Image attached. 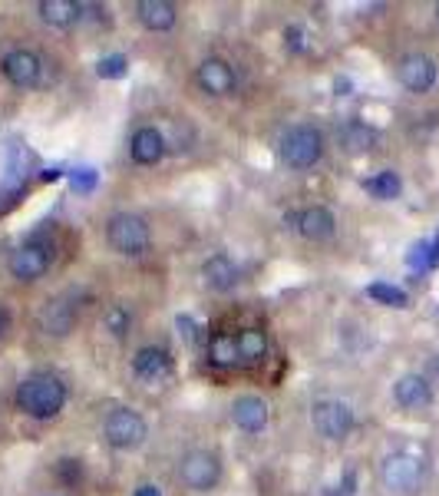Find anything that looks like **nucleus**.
<instances>
[{"instance_id": "6e6552de", "label": "nucleus", "mask_w": 439, "mask_h": 496, "mask_svg": "<svg viewBox=\"0 0 439 496\" xmlns=\"http://www.w3.org/2000/svg\"><path fill=\"white\" fill-rule=\"evenodd\" d=\"M380 483L396 496H410L423 483V463L413 453H390L380 463Z\"/></svg>"}, {"instance_id": "4468645a", "label": "nucleus", "mask_w": 439, "mask_h": 496, "mask_svg": "<svg viewBox=\"0 0 439 496\" xmlns=\"http://www.w3.org/2000/svg\"><path fill=\"white\" fill-rule=\"evenodd\" d=\"M132 374L146 384H162L165 377L172 374V358L165 348H139L136 358H132Z\"/></svg>"}, {"instance_id": "7c9ffc66", "label": "nucleus", "mask_w": 439, "mask_h": 496, "mask_svg": "<svg viewBox=\"0 0 439 496\" xmlns=\"http://www.w3.org/2000/svg\"><path fill=\"white\" fill-rule=\"evenodd\" d=\"M93 185H96V173L93 169H80L73 175V189H93Z\"/></svg>"}, {"instance_id": "f3484780", "label": "nucleus", "mask_w": 439, "mask_h": 496, "mask_svg": "<svg viewBox=\"0 0 439 496\" xmlns=\"http://www.w3.org/2000/svg\"><path fill=\"white\" fill-rule=\"evenodd\" d=\"M394 401L403 411H423L433 404V384L423 374H403L394 384Z\"/></svg>"}, {"instance_id": "20e7f679", "label": "nucleus", "mask_w": 439, "mask_h": 496, "mask_svg": "<svg viewBox=\"0 0 439 496\" xmlns=\"http://www.w3.org/2000/svg\"><path fill=\"white\" fill-rule=\"evenodd\" d=\"M102 437L110 443L112 451H136L142 447L149 437V423L146 417L132 407H116V411L106 413V421H102Z\"/></svg>"}, {"instance_id": "f704fd0d", "label": "nucleus", "mask_w": 439, "mask_h": 496, "mask_svg": "<svg viewBox=\"0 0 439 496\" xmlns=\"http://www.w3.org/2000/svg\"><path fill=\"white\" fill-rule=\"evenodd\" d=\"M436 20H439V4H436Z\"/></svg>"}, {"instance_id": "412c9836", "label": "nucleus", "mask_w": 439, "mask_h": 496, "mask_svg": "<svg viewBox=\"0 0 439 496\" xmlns=\"http://www.w3.org/2000/svg\"><path fill=\"white\" fill-rule=\"evenodd\" d=\"M337 139L350 156H364V153H370V149L376 146V129L366 126V123H360V120H350L347 126L337 133Z\"/></svg>"}, {"instance_id": "c85d7f7f", "label": "nucleus", "mask_w": 439, "mask_h": 496, "mask_svg": "<svg viewBox=\"0 0 439 496\" xmlns=\"http://www.w3.org/2000/svg\"><path fill=\"white\" fill-rule=\"evenodd\" d=\"M56 477L63 480L66 487H80V480H83V463L80 460H60V463H56Z\"/></svg>"}, {"instance_id": "a211bd4d", "label": "nucleus", "mask_w": 439, "mask_h": 496, "mask_svg": "<svg viewBox=\"0 0 439 496\" xmlns=\"http://www.w3.org/2000/svg\"><path fill=\"white\" fill-rule=\"evenodd\" d=\"M201 278H205V285L211 292H231V288L239 285V265L231 262L225 252H215L211 258H205V265H201Z\"/></svg>"}, {"instance_id": "aec40b11", "label": "nucleus", "mask_w": 439, "mask_h": 496, "mask_svg": "<svg viewBox=\"0 0 439 496\" xmlns=\"http://www.w3.org/2000/svg\"><path fill=\"white\" fill-rule=\"evenodd\" d=\"M37 14L44 24H50V27L66 30L83 17V4H73V0H40Z\"/></svg>"}, {"instance_id": "ddd939ff", "label": "nucleus", "mask_w": 439, "mask_h": 496, "mask_svg": "<svg viewBox=\"0 0 439 496\" xmlns=\"http://www.w3.org/2000/svg\"><path fill=\"white\" fill-rule=\"evenodd\" d=\"M271 421V407H268L265 397L245 394L231 404V423L245 433H261Z\"/></svg>"}, {"instance_id": "39448f33", "label": "nucleus", "mask_w": 439, "mask_h": 496, "mask_svg": "<svg viewBox=\"0 0 439 496\" xmlns=\"http://www.w3.org/2000/svg\"><path fill=\"white\" fill-rule=\"evenodd\" d=\"M50 262H54V245L40 239V235H30L24 245H17L7 255V272L17 282L30 285V282H40L50 272Z\"/></svg>"}, {"instance_id": "1a4fd4ad", "label": "nucleus", "mask_w": 439, "mask_h": 496, "mask_svg": "<svg viewBox=\"0 0 439 496\" xmlns=\"http://www.w3.org/2000/svg\"><path fill=\"white\" fill-rule=\"evenodd\" d=\"M0 74L7 76V83H14L17 90H34L44 83V56L27 50V46H14L0 60Z\"/></svg>"}, {"instance_id": "f8f14e48", "label": "nucleus", "mask_w": 439, "mask_h": 496, "mask_svg": "<svg viewBox=\"0 0 439 496\" xmlns=\"http://www.w3.org/2000/svg\"><path fill=\"white\" fill-rule=\"evenodd\" d=\"M436 60L426 54H406L396 64V76L410 93H430L436 86Z\"/></svg>"}, {"instance_id": "0eeeda50", "label": "nucleus", "mask_w": 439, "mask_h": 496, "mask_svg": "<svg viewBox=\"0 0 439 496\" xmlns=\"http://www.w3.org/2000/svg\"><path fill=\"white\" fill-rule=\"evenodd\" d=\"M311 423H314V431H317L324 441H344V437H350L357 417H354L350 404L334 401V397H324V401H314Z\"/></svg>"}, {"instance_id": "bb28decb", "label": "nucleus", "mask_w": 439, "mask_h": 496, "mask_svg": "<svg viewBox=\"0 0 439 496\" xmlns=\"http://www.w3.org/2000/svg\"><path fill=\"white\" fill-rule=\"evenodd\" d=\"M366 294H370L376 304H386V308H406V304H410V294L403 292V288L390 285V282H374V285L366 288Z\"/></svg>"}, {"instance_id": "2eb2a0df", "label": "nucleus", "mask_w": 439, "mask_h": 496, "mask_svg": "<svg viewBox=\"0 0 439 496\" xmlns=\"http://www.w3.org/2000/svg\"><path fill=\"white\" fill-rule=\"evenodd\" d=\"M294 229L301 232L307 242H327L337 232V219H334V212L327 205H311V209L298 212Z\"/></svg>"}, {"instance_id": "5701e85b", "label": "nucleus", "mask_w": 439, "mask_h": 496, "mask_svg": "<svg viewBox=\"0 0 439 496\" xmlns=\"http://www.w3.org/2000/svg\"><path fill=\"white\" fill-rule=\"evenodd\" d=\"M364 193L374 195L376 203H390V199H396V195L403 193V179L394 173V169H384V173L364 179Z\"/></svg>"}, {"instance_id": "9d476101", "label": "nucleus", "mask_w": 439, "mask_h": 496, "mask_svg": "<svg viewBox=\"0 0 439 496\" xmlns=\"http://www.w3.org/2000/svg\"><path fill=\"white\" fill-rule=\"evenodd\" d=\"M76 322H80V312L63 294L60 298H46L37 312V328L44 331L46 338H66L76 328Z\"/></svg>"}, {"instance_id": "423d86ee", "label": "nucleus", "mask_w": 439, "mask_h": 496, "mask_svg": "<svg viewBox=\"0 0 439 496\" xmlns=\"http://www.w3.org/2000/svg\"><path fill=\"white\" fill-rule=\"evenodd\" d=\"M179 480L192 493H209L219 487L221 480V460L215 451H189L179 460Z\"/></svg>"}, {"instance_id": "dca6fc26", "label": "nucleus", "mask_w": 439, "mask_h": 496, "mask_svg": "<svg viewBox=\"0 0 439 496\" xmlns=\"http://www.w3.org/2000/svg\"><path fill=\"white\" fill-rule=\"evenodd\" d=\"M129 156L136 165H159L165 156V136L156 126H139L129 139Z\"/></svg>"}, {"instance_id": "f257e3e1", "label": "nucleus", "mask_w": 439, "mask_h": 496, "mask_svg": "<svg viewBox=\"0 0 439 496\" xmlns=\"http://www.w3.org/2000/svg\"><path fill=\"white\" fill-rule=\"evenodd\" d=\"M66 384L50 371L24 377L17 384V411L30 421H54L66 407Z\"/></svg>"}, {"instance_id": "2f4dec72", "label": "nucleus", "mask_w": 439, "mask_h": 496, "mask_svg": "<svg viewBox=\"0 0 439 496\" xmlns=\"http://www.w3.org/2000/svg\"><path fill=\"white\" fill-rule=\"evenodd\" d=\"M179 328L185 331V341H195V324L189 318H179Z\"/></svg>"}, {"instance_id": "473e14b6", "label": "nucleus", "mask_w": 439, "mask_h": 496, "mask_svg": "<svg viewBox=\"0 0 439 496\" xmlns=\"http://www.w3.org/2000/svg\"><path fill=\"white\" fill-rule=\"evenodd\" d=\"M7 331H10V314H7V308L0 304V338H4Z\"/></svg>"}, {"instance_id": "b1692460", "label": "nucleus", "mask_w": 439, "mask_h": 496, "mask_svg": "<svg viewBox=\"0 0 439 496\" xmlns=\"http://www.w3.org/2000/svg\"><path fill=\"white\" fill-rule=\"evenodd\" d=\"M239 341H235V334H215V338L209 341V364H215V368H235L239 364Z\"/></svg>"}, {"instance_id": "9b49d317", "label": "nucleus", "mask_w": 439, "mask_h": 496, "mask_svg": "<svg viewBox=\"0 0 439 496\" xmlns=\"http://www.w3.org/2000/svg\"><path fill=\"white\" fill-rule=\"evenodd\" d=\"M195 83H199V90L209 93V96H231L235 86H239V74H235V66H231L225 56H209V60H201L199 70H195Z\"/></svg>"}, {"instance_id": "4be33fe9", "label": "nucleus", "mask_w": 439, "mask_h": 496, "mask_svg": "<svg viewBox=\"0 0 439 496\" xmlns=\"http://www.w3.org/2000/svg\"><path fill=\"white\" fill-rule=\"evenodd\" d=\"M235 341H239V358L245 361V364H258V361H265L268 334L261 328H241L239 334H235Z\"/></svg>"}, {"instance_id": "6ab92c4d", "label": "nucleus", "mask_w": 439, "mask_h": 496, "mask_svg": "<svg viewBox=\"0 0 439 496\" xmlns=\"http://www.w3.org/2000/svg\"><path fill=\"white\" fill-rule=\"evenodd\" d=\"M136 17H139V24H142L146 30H152V34H165V30L175 27L179 7L169 4V0H139Z\"/></svg>"}, {"instance_id": "7ed1b4c3", "label": "nucleus", "mask_w": 439, "mask_h": 496, "mask_svg": "<svg viewBox=\"0 0 439 496\" xmlns=\"http://www.w3.org/2000/svg\"><path fill=\"white\" fill-rule=\"evenodd\" d=\"M320 156H324V133L311 123H298L281 136V159L298 173L314 169Z\"/></svg>"}, {"instance_id": "cd10ccee", "label": "nucleus", "mask_w": 439, "mask_h": 496, "mask_svg": "<svg viewBox=\"0 0 439 496\" xmlns=\"http://www.w3.org/2000/svg\"><path fill=\"white\" fill-rule=\"evenodd\" d=\"M126 70H129V60L122 54L102 56L100 64H96V74H100L102 80H120V76H126Z\"/></svg>"}, {"instance_id": "c756f323", "label": "nucleus", "mask_w": 439, "mask_h": 496, "mask_svg": "<svg viewBox=\"0 0 439 496\" xmlns=\"http://www.w3.org/2000/svg\"><path fill=\"white\" fill-rule=\"evenodd\" d=\"M284 44L291 46L294 54H301V50H304V30L301 27H288V30H284Z\"/></svg>"}, {"instance_id": "72a5a7b5", "label": "nucleus", "mask_w": 439, "mask_h": 496, "mask_svg": "<svg viewBox=\"0 0 439 496\" xmlns=\"http://www.w3.org/2000/svg\"><path fill=\"white\" fill-rule=\"evenodd\" d=\"M136 496H162V490L152 487V483H146V487H139V490H136Z\"/></svg>"}, {"instance_id": "a878e982", "label": "nucleus", "mask_w": 439, "mask_h": 496, "mask_svg": "<svg viewBox=\"0 0 439 496\" xmlns=\"http://www.w3.org/2000/svg\"><path fill=\"white\" fill-rule=\"evenodd\" d=\"M102 324H106V331H110L112 338H126L129 328H132V312H129V304H122V302L110 304V308L102 312Z\"/></svg>"}, {"instance_id": "393cba45", "label": "nucleus", "mask_w": 439, "mask_h": 496, "mask_svg": "<svg viewBox=\"0 0 439 496\" xmlns=\"http://www.w3.org/2000/svg\"><path fill=\"white\" fill-rule=\"evenodd\" d=\"M406 265L416 268V272H430V268L439 265V232L433 239H423L410 248V255H406Z\"/></svg>"}, {"instance_id": "f03ea898", "label": "nucleus", "mask_w": 439, "mask_h": 496, "mask_svg": "<svg viewBox=\"0 0 439 496\" xmlns=\"http://www.w3.org/2000/svg\"><path fill=\"white\" fill-rule=\"evenodd\" d=\"M106 242H110V248L116 255L139 258L146 255L149 245H152V229L136 212H116L106 222Z\"/></svg>"}]
</instances>
